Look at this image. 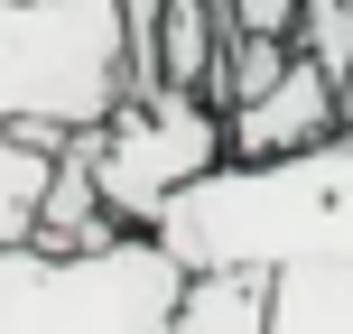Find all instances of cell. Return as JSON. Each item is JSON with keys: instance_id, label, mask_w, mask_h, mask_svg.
Returning <instances> with one entry per match:
<instances>
[{"instance_id": "5b68a950", "label": "cell", "mask_w": 353, "mask_h": 334, "mask_svg": "<svg viewBox=\"0 0 353 334\" xmlns=\"http://www.w3.org/2000/svg\"><path fill=\"white\" fill-rule=\"evenodd\" d=\"M344 121H353V103H344L335 65H316V56L298 47V65H288L261 103L232 112V158H298V149H325Z\"/></svg>"}, {"instance_id": "3957f363", "label": "cell", "mask_w": 353, "mask_h": 334, "mask_svg": "<svg viewBox=\"0 0 353 334\" xmlns=\"http://www.w3.org/2000/svg\"><path fill=\"white\" fill-rule=\"evenodd\" d=\"M195 269L168 232H112L93 251H0V334H176Z\"/></svg>"}, {"instance_id": "ba28073f", "label": "cell", "mask_w": 353, "mask_h": 334, "mask_svg": "<svg viewBox=\"0 0 353 334\" xmlns=\"http://www.w3.org/2000/svg\"><path fill=\"white\" fill-rule=\"evenodd\" d=\"M176 334H270V269H195Z\"/></svg>"}, {"instance_id": "6da1fadb", "label": "cell", "mask_w": 353, "mask_h": 334, "mask_svg": "<svg viewBox=\"0 0 353 334\" xmlns=\"http://www.w3.org/2000/svg\"><path fill=\"white\" fill-rule=\"evenodd\" d=\"M159 232L186 269L353 260V121L298 158H223L168 205Z\"/></svg>"}, {"instance_id": "277c9868", "label": "cell", "mask_w": 353, "mask_h": 334, "mask_svg": "<svg viewBox=\"0 0 353 334\" xmlns=\"http://www.w3.org/2000/svg\"><path fill=\"white\" fill-rule=\"evenodd\" d=\"M223 158H232V112L205 103V93H186V84L130 93V103L93 130V176H103L112 213H121L130 232H159L168 205L195 176H214Z\"/></svg>"}, {"instance_id": "52a82bcc", "label": "cell", "mask_w": 353, "mask_h": 334, "mask_svg": "<svg viewBox=\"0 0 353 334\" xmlns=\"http://www.w3.org/2000/svg\"><path fill=\"white\" fill-rule=\"evenodd\" d=\"M270 334H353V260L270 269Z\"/></svg>"}, {"instance_id": "8992f818", "label": "cell", "mask_w": 353, "mask_h": 334, "mask_svg": "<svg viewBox=\"0 0 353 334\" xmlns=\"http://www.w3.org/2000/svg\"><path fill=\"white\" fill-rule=\"evenodd\" d=\"M56 167H65V140H56V130L0 121V251L37 242V223H47V195H56Z\"/></svg>"}, {"instance_id": "7a4b0ae2", "label": "cell", "mask_w": 353, "mask_h": 334, "mask_svg": "<svg viewBox=\"0 0 353 334\" xmlns=\"http://www.w3.org/2000/svg\"><path fill=\"white\" fill-rule=\"evenodd\" d=\"M140 93L130 0H0V121L103 130Z\"/></svg>"}]
</instances>
